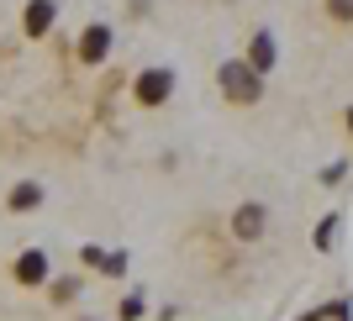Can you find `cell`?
Returning <instances> with one entry per match:
<instances>
[{
    "instance_id": "30bf717a",
    "label": "cell",
    "mask_w": 353,
    "mask_h": 321,
    "mask_svg": "<svg viewBox=\"0 0 353 321\" xmlns=\"http://www.w3.org/2000/svg\"><path fill=\"white\" fill-rule=\"evenodd\" d=\"M348 127H353V111H348Z\"/></svg>"
},
{
    "instance_id": "8992f818",
    "label": "cell",
    "mask_w": 353,
    "mask_h": 321,
    "mask_svg": "<svg viewBox=\"0 0 353 321\" xmlns=\"http://www.w3.org/2000/svg\"><path fill=\"white\" fill-rule=\"evenodd\" d=\"M264 232V205H243L237 211V237H259Z\"/></svg>"
},
{
    "instance_id": "6da1fadb",
    "label": "cell",
    "mask_w": 353,
    "mask_h": 321,
    "mask_svg": "<svg viewBox=\"0 0 353 321\" xmlns=\"http://www.w3.org/2000/svg\"><path fill=\"white\" fill-rule=\"evenodd\" d=\"M221 90H227V101H259V74L248 63H227L221 69Z\"/></svg>"
},
{
    "instance_id": "ba28073f",
    "label": "cell",
    "mask_w": 353,
    "mask_h": 321,
    "mask_svg": "<svg viewBox=\"0 0 353 321\" xmlns=\"http://www.w3.org/2000/svg\"><path fill=\"white\" fill-rule=\"evenodd\" d=\"M269 63H274V37L259 32V37H253V69H269Z\"/></svg>"
},
{
    "instance_id": "52a82bcc",
    "label": "cell",
    "mask_w": 353,
    "mask_h": 321,
    "mask_svg": "<svg viewBox=\"0 0 353 321\" xmlns=\"http://www.w3.org/2000/svg\"><path fill=\"white\" fill-rule=\"evenodd\" d=\"M37 200H43V185H16L11 190V211H32Z\"/></svg>"
},
{
    "instance_id": "9c48e42d",
    "label": "cell",
    "mask_w": 353,
    "mask_h": 321,
    "mask_svg": "<svg viewBox=\"0 0 353 321\" xmlns=\"http://www.w3.org/2000/svg\"><path fill=\"white\" fill-rule=\"evenodd\" d=\"M327 6H332L338 16H353V0H327Z\"/></svg>"
},
{
    "instance_id": "5b68a950",
    "label": "cell",
    "mask_w": 353,
    "mask_h": 321,
    "mask_svg": "<svg viewBox=\"0 0 353 321\" xmlns=\"http://www.w3.org/2000/svg\"><path fill=\"white\" fill-rule=\"evenodd\" d=\"M48 27H53V0H32V6H27V32H32V37H43Z\"/></svg>"
},
{
    "instance_id": "3957f363",
    "label": "cell",
    "mask_w": 353,
    "mask_h": 321,
    "mask_svg": "<svg viewBox=\"0 0 353 321\" xmlns=\"http://www.w3.org/2000/svg\"><path fill=\"white\" fill-rule=\"evenodd\" d=\"M16 279H21V284H43V279H48V253L27 248L21 258H16Z\"/></svg>"
},
{
    "instance_id": "7a4b0ae2",
    "label": "cell",
    "mask_w": 353,
    "mask_h": 321,
    "mask_svg": "<svg viewBox=\"0 0 353 321\" xmlns=\"http://www.w3.org/2000/svg\"><path fill=\"white\" fill-rule=\"evenodd\" d=\"M137 101H143V105H163V101H169V90H174V74H169V69H148V74H137Z\"/></svg>"
},
{
    "instance_id": "277c9868",
    "label": "cell",
    "mask_w": 353,
    "mask_h": 321,
    "mask_svg": "<svg viewBox=\"0 0 353 321\" xmlns=\"http://www.w3.org/2000/svg\"><path fill=\"white\" fill-rule=\"evenodd\" d=\"M105 48H111V27H85V37H79V59H85V63H101Z\"/></svg>"
}]
</instances>
